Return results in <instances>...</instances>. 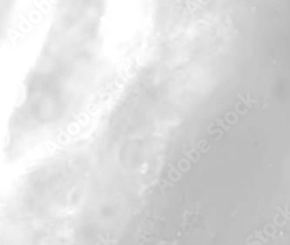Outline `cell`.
<instances>
[{
    "label": "cell",
    "mask_w": 290,
    "mask_h": 245,
    "mask_svg": "<svg viewBox=\"0 0 290 245\" xmlns=\"http://www.w3.org/2000/svg\"><path fill=\"white\" fill-rule=\"evenodd\" d=\"M238 98H239V99H240L241 101H242V102H243V104H244L246 106H248L249 109H250V108H252V105H251V104H250V103H249V102H248L247 99H245V98H244L242 95L239 94V95H238Z\"/></svg>",
    "instance_id": "1"
},
{
    "label": "cell",
    "mask_w": 290,
    "mask_h": 245,
    "mask_svg": "<svg viewBox=\"0 0 290 245\" xmlns=\"http://www.w3.org/2000/svg\"><path fill=\"white\" fill-rule=\"evenodd\" d=\"M216 121H217V124H218V125H220V126H221V127H222V128H223L225 130H229L231 129L230 127H228V126L225 125V124H223V122H222V120H221V119H217Z\"/></svg>",
    "instance_id": "2"
},
{
    "label": "cell",
    "mask_w": 290,
    "mask_h": 245,
    "mask_svg": "<svg viewBox=\"0 0 290 245\" xmlns=\"http://www.w3.org/2000/svg\"><path fill=\"white\" fill-rule=\"evenodd\" d=\"M247 100L249 102V103H257L258 101L257 100H255V99H250L249 98V93L247 94Z\"/></svg>",
    "instance_id": "3"
}]
</instances>
